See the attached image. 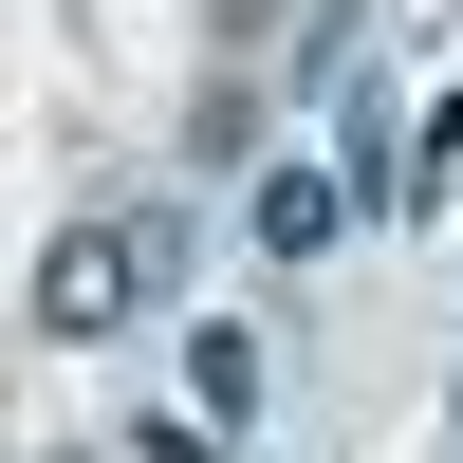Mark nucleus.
<instances>
[{
	"mask_svg": "<svg viewBox=\"0 0 463 463\" xmlns=\"http://www.w3.org/2000/svg\"><path fill=\"white\" fill-rule=\"evenodd\" d=\"M167 279H185V241H167V222H74V241L37 260V334H74V353H93V334H130Z\"/></svg>",
	"mask_w": 463,
	"mask_h": 463,
	"instance_id": "1",
	"label": "nucleus"
},
{
	"mask_svg": "<svg viewBox=\"0 0 463 463\" xmlns=\"http://www.w3.org/2000/svg\"><path fill=\"white\" fill-rule=\"evenodd\" d=\"M353 222V167H260V260H334Z\"/></svg>",
	"mask_w": 463,
	"mask_h": 463,
	"instance_id": "2",
	"label": "nucleus"
},
{
	"mask_svg": "<svg viewBox=\"0 0 463 463\" xmlns=\"http://www.w3.org/2000/svg\"><path fill=\"white\" fill-rule=\"evenodd\" d=\"M445 408H463V390H445Z\"/></svg>",
	"mask_w": 463,
	"mask_h": 463,
	"instance_id": "4",
	"label": "nucleus"
},
{
	"mask_svg": "<svg viewBox=\"0 0 463 463\" xmlns=\"http://www.w3.org/2000/svg\"><path fill=\"white\" fill-rule=\"evenodd\" d=\"M185 390L241 427V408H260V334H222V316H204V334H185Z\"/></svg>",
	"mask_w": 463,
	"mask_h": 463,
	"instance_id": "3",
	"label": "nucleus"
}]
</instances>
